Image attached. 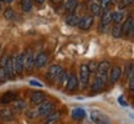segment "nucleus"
I'll list each match as a JSON object with an SVG mask.
<instances>
[{
    "instance_id": "nucleus-6",
    "label": "nucleus",
    "mask_w": 134,
    "mask_h": 124,
    "mask_svg": "<svg viewBox=\"0 0 134 124\" xmlns=\"http://www.w3.org/2000/svg\"><path fill=\"white\" fill-rule=\"evenodd\" d=\"M13 65H14L15 73L21 76L24 72V53H20L18 56H15L13 58Z\"/></svg>"
},
{
    "instance_id": "nucleus-9",
    "label": "nucleus",
    "mask_w": 134,
    "mask_h": 124,
    "mask_svg": "<svg viewBox=\"0 0 134 124\" xmlns=\"http://www.w3.org/2000/svg\"><path fill=\"white\" fill-rule=\"evenodd\" d=\"M133 29H134V21L133 18L130 16L129 19L124 21V24L120 26V31H122V36H128L133 33Z\"/></svg>"
},
{
    "instance_id": "nucleus-14",
    "label": "nucleus",
    "mask_w": 134,
    "mask_h": 124,
    "mask_svg": "<svg viewBox=\"0 0 134 124\" xmlns=\"http://www.w3.org/2000/svg\"><path fill=\"white\" fill-rule=\"evenodd\" d=\"M77 86H78V78H77L76 73L72 72L71 75H70V77H68L67 82H66V88L68 91H73L75 88H77Z\"/></svg>"
},
{
    "instance_id": "nucleus-26",
    "label": "nucleus",
    "mask_w": 134,
    "mask_h": 124,
    "mask_svg": "<svg viewBox=\"0 0 134 124\" xmlns=\"http://www.w3.org/2000/svg\"><path fill=\"white\" fill-rule=\"evenodd\" d=\"M21 9L25 13H30L32 10V1L31 0H21Z\"/></svg>"
},
{
    "instance_id": "nucleus-18",
    "label": "nucleus",
    "mask_w": 134,
    "mask_h": 124,
    "mask_svg": "<svg viewBox=\"0 0 134 124\" xmlns=\"http://www.w3.org/2000/svg\"><path fill=\"white\" fill-rule=\"evenodd\" d=\"M77 6H78V1L77 0H66L65 1V9H66V11L68 14L75 13Z\"/></svg>"
},
{
    "instance_id": "nucleus-19",
    "label": "nucleus",
    "mask_w": 134,
    "mask_h": 124,
    "mask_svg": "<svg viewBox=\"0 0 134 124\" xmlns=\"http://www.w3.org/2000/svg\"><path fill=\"white\" fill-rule=\"evenodd\" d=\"M15 98H16V94H15L14 92H6V93H4V94L1 95L0 103H1V104H9Z\"/></svg>"
},
{
    "instance_id": "nucleus-11",
    "label": "nucleus",
    "mask_w": 134,
    "mask_h": 124,
    "mask_svg": "<svg viewBox=\"0 0 134 124\" xmlns=\"http://www.w3.org/2000/svg\"><path fill=\"white\" fill-rule=\"evenodd\" d=\"M46 98H47V95L45 94L43 92L35 91L31 93V95H30V102H31L32 104L37 105V104H40V103H42L43 100H46Z\"/></svg>"
},
{
    "instance_id": "nucleus-21",
    "label": "nucleus",
    "mask_w": 134,
    "mask_h": 124,
    "mask_svg": "<svg viewBox=\"0 0 134 124\" xmlns=\"http://www.w3.org/2000/svg\"><path fill=\"white\" fill-rule=\"evenodd\" d=\"M72 118L76 120H82L83 118H86V112L82 108H75L72 110Z\"/></svg>"
},
{
    "instance_id": "nucleus-22",
    "label": "nucleus",
    "mask_w": 134,
    "mask_h": 124,
    "mask_svg": "<svg viewBox=\"0 0 134 124\" xmlns=\"http://www.w3.org/2000/svg\"><path fill=\"white\" fill-rule=\"evenodd\" d=\"M102 20H100V25H109L112 22V19H110V11L109 10H102Z\"/></svg>"
},
{
    "instance_id": "nucleus-15",
    "label": "nucleus",
    "mask_w": 134,
    "mask_h": 124,
    "mask_svg": "<svg viewBox=\"0 0 134 124\" xmlns=\"http://www.w3.org/2000/svg\"><path fill=\"white\" fill-rule=\"evenodd\" d=\"M0 118L4 120H13L14 119V110L9 107L1 108L0 109Z\"/></svg>"
},
{
    "instance_id": "nucleus-25",
    "label": "nucleus",
    "mask_w": 134,
    "mask_h": 124,
    "mask_svg": "<svg viewBox=\"0 0 134 124\" xmlns=\"http://www.w3.org/2000/svg\"><path fill=\"white\" fill-rule=\"evenodd\" d=\"M91 13L93 16H100V14H102V8H100L99 3H93V4H91Z\"/></svg>"
},
{
    "instance_id": "nucleus-5",
    "label": "nucleus",
    "mask_w": 134,
    "mask_h": 124,
    "mask_svg": "<svg viewBox=\"0 0 134 124\" xmlns=\"http://www.w3.org/2000/svg\"><path fill=\"white\" fill-rule=\"evenodd\" d=\"M90 76H91V72L88 70V66L87 65H81V68H80V84H81L82 88H86L88 82H90Z\"/></svg>"
},
{
    "instance_id": "nucleus-41",
    "label": "nucleus",
    "mask_w": 134,
    "mask_h": 124,
    "mask_svg": "<svg viewBox=\"0 0 134 124\" xmlns=\"http://www.w3.org/2000/svg\"><path fill=\"white\" fill-rule=\"evenodd\" d=\"M52 1H61V0H52Z\"/></svg>"
},
{
    "instance_id": "nucleus-32",
    "label": "nucleus",
    "mask_w": 134,
    "mask_h": 124,
    "mask_svg": "<svg viewBox=\"0 0 134 124\" xmlns=\"http://www.w3.org/2000/svg\"><path fill=\"white\" fill-rule=\"evenodd\" d=\"M8 58H9V55H8V53H4V55L0 57V67H4L5 65H6Z\"/></svg>"
},
{
    "instance_id": "nucleus-13",
    "label": "nucleus",
    "mask_w": 134,
    "mask_h": 124,
    "mask_svg": "<svg viewBox=\"0 0 134 124\" xmlns=\"http://www.w3.org/2000/svg\"><path fill=\"white\" fill-rule=\"evenodd\" d=\"M4 70L6 72V76L9 80H15L16 77V73H15V70H14V65H13V58L9 57L8 61H6V65L4 66Z\"/></svg>"
},
{
    "instance_id": "nucleus-39",
    "label": "nucleus",
    "mask_w": 134,
    "mask_h": 124,
    "mask_svg": "<svg viewBox=\"0 0 134 124\" xmlns=\"http://www.w3.org/2000/svg\"><path fill=\"white\" fill-rule=\"evenodd\" d=\"M43 1L45 0H35V3H37V4H43Z\"/></svg>"
},
{
    "instance_id": "nucleus-31",
    "label": "nucleus",
    "mask_w": 134,
    "mask_h": 124,
    "mask_svg": "<svg viewBox=\"0 0 134 124\" xmlns=\"http://www.w3.org/2000/svg\"><path fill=\"white\" fill-rule=\"evenodd\" d=\"M87 66H88V70H90V72H91V73H92V72H96L97 71V66H98V62L91 61L88 65H87Z\"/></svg>"
},
{
    "instance_id": "nucleus-7",
    "label": "nucleus",
    "mask_w": 134,
    "mask_h": 124,
    "mask_svg": "<svg viewBox=\"0 0 134 124\" xmlns=\"http://www.w3.org/2000/svg\"><path fill=\"white\" fill-rule=\"evenodd\" d=\"M93 16L92 15H85V16H82L80 18V21H78V24L77 26L82 30H90L92 27V25H93Z\"/></svg>"
},
{
    "instance_id": "nucleus-1",
    "label": "nucleus",
    "mask_w": 134,
    "mask_h": 124,
    "mask_svg": "<svg viewBox=\"0 0 134 124\" xmlns=\"http://www.w3.org/2000/svg\"><path fill=\"white\" fill-rule=\"evenodd\" d=\"M55 109V104L50 100H43L42 103L37 104L36 108V114L40 117H47L48 114H51Z\"/></svg>"
},
{
    "instance_id": "nucleus-43",
    "label": "nucleus",
    "mask_w": 134,
    "mask_h": 124,
    "mask_svg": "<svg viewBox=\"0 0 134 124\" xmlns=\"http://www.w3.org/2000/svg\"><path fill=\"white\" fill-rule=\"evenodd\" d=\"M87 1H92V0H87Z\"/></svg>"
},
{
    "instance_id": "nucleus-36",
    "label": "nucleus",
    "mask_w": 134,
    "mask_h": 124,
    "mask_svg": "<svg viewBox=\"0 0 134 124\" xmlns=\"http://www.w3.org/2000/svg\"><path fill=\"white\" fill-rule=\"evenodd\" d=\"M118 102H119L122 105H128V102H125L124 100V97H123V95H120L119 98H118Z\"/></svg>"
},
{
    "instance_id": "nucleus-12",
    "label": "nucleus",
    "mask_w": 134,
    "mask_h": 124,
    "mask_svg": "<svg viewBox=\"0 0 134 124\" xmlns=\"http://www.w3.org/2000/svg\"><path fill=\"white\" fill-rule=\"evenodd\" d=\"M120 76H122V68L119 66H114L110 68V73H109L110 83H117L120 80Z\"/></svg>"
},
{
    "instance_id": "nucleus-17",
    "label": "nucleus",
    "mask_w": 134,
    "mask_h": 124,
    "mask_svg": "<svg viewBox=\"0 0 134 124\" xmlns=\"http://www.w3.org/2000/svg\"><path fill=\"white\" fill-rule=\"evenodd\" d=\"M110 19H112V22L114 25H119V24H122L123 20H124V14H123L122 10L114 11V13H110Z\"/></svg>"
},
{
    "instance_id": "nucleus-34",
    "label": "nucleus",
    "mask_w": 134,
    "mask_h": 124,
    "mask_svg": "<svg viewBox=\"0 0 134 124\" xmlns=\"http://www.w3.org/2000/svg\"><path fill=\"white\" fill-rule=\"evenodd\" d=\"M128 80H129V89H130V92H133L134 91V75L128 77Z\"/></svg>"
},
{
    "instance_id": "nucleus-10",
    "label": "nucleus",
    "mask_w": 134,
    "mask_h": 124,
    "mask_svg": "<svg viewBox=\"0 0 134 124\" xmlns=\"http://www.w3.org/2000/svg\"><path fill=\"white\" fill-rule=\"evenodd\" d=\"M34 55L32 51H26L24 53V70L31 72L34 70Z\"/></svg>"
},
{
    "instance_id": "nucleus-4",
    "label": "nucleus",
    "mask_w": 134,
    "mask_h": 124,
    "mask_svg": "<svg viewBox=\"0 0 134 124\" xmlns=\"http://www.w3.org/2000/svg\"><path fill=\"white\" fill-rule=\"evenodd\" d=\"M110 68V63L108 61H100L97 66V77L102 78L104 82H107V76H108V71Z\"/></svg>"
},
{
    "instance_id": "nucleus-27",
    "label": "nucleus",
    "mask_w": 134,
    "mask_h": 124,
    "mask_svg": "<svg viewBox=\"0 0 134 124\" xmlns=\"http://www.w3.org/2000/svg\"><path fill=\"white\" fill-rule=\"evenodd\" d=\"M4 18L6 20H14L16 18V15H15V11L13 8H6L4 10Z\"/></svg>"
},
{
    "instance_id": "nucleus-3",
    "label": "nucleus",
    "mask_w": 134,
    "mask_h": 124,
    "mask_svg": "<svg viewBox=\"0 0 134 124\" xmlns=\"http://www.w3.org/2000/svg\"><path fill=\"white\" fill-rule=\"evenodd\" d=\"M91 120L94 124H109L110 119L109 117L100 112V110H92L91 112Z\"/></svg>"
},
{
    "instance_id": "nucleus-20",
    "label": "nucleus",
    "mask_w": 134,
    "mask_h": 124,
    "mask_svg": "<svg viewBox=\"0 0 134 124\" xmlns=\"http://www.w3.org/2000/svg\"><path fill=\"white\" fill-rule=\"evenodd\" d=\"M78 21H80V15H76L75 13L67 15V18H66L67 25H70V26H77Z\"/></svg>"
},
{
    "instance_id": "nucleus-28",
    "label": "nucleus",
    "mask_w": 134,
    "mask_h": 124,
    "mask_svg": "<svg viewBox=\"0 0 134 124\" xmlns=\"http://www.w3.org/2000/svg\"><path fill=\"white\" fill-rule=\"evenodd\" d=\"M132 3H133V0H119V3H118V9L119 10L125 9V8H128Z\"/></svg>"
},
{
    "instance_id": "nucleus-2",
    "label": "nucleus",
    "mask_w": 134,
    "mask_h": 124,
    "mask_svg": "<svg viewBox=\"0 0 134 124\" xmlns=\"http://www.w3.org/2000/svg\"><path fill=\"white\" fill-rule=\"evenodd\" d=\"M62 72H63L62 67L58 66V65H53V66L48 68L47 73H46V78L50 82H57L58 83V80H60V77L62 75Z\"/></svg>"
},
{
    "instance_id": "nucleus-40",
    "label": "nucleus",
    "mask_w": 134,
    "mask_h": 124,
    "mask_svg": "<svg viewBox=\"0 0 134 124\" xmlns=\"http://www.w3.org/2000/svg\"><path fill=\"white\" fill-rule=\"evenodd\" d=\"M1 9H3V5H1V1H0V11H1Z\"/></svg>"
},
{
    "instance_id": "nucleus-42",
    "label": "nucleus",
    "mask_w": 134,
    "mask_h": 124,
    "mask_svg": "<svg viewBox=\"0 0 134 124\" xmlns=\"http://www.w3.org/2000/svg\"><path fill=\"white\" fill-rule=\"evenodd\" d=\"M96 1H97V3H100V0H96Z\"/></svg>"
},
{
    "instance_id": "nucleus-29",
    "label": "nucleus",
    "mask_w": 134,
    "mask_h": 124,
    "mask_svg": "<svg viewBox=\"0 0 134 124\" xmlns=\"http://www.w3.org/2000/svg\"><path fill=\"white\" fill-rule=\"evenodd\" d=\"M112 35L114 38H119L122 37V31H120V26L119 25H115L114 27L112 29Z\"/></svg>"
},
{
    "instance_id": "nucleus-16",
    "label": "nucleus",
    "mask_w": 134,
    "mask_h": 124,
    "mask_svg": "<svg viewBox=\"0 0 134 124\" xmlns=\"http://www.w3.org/2000/svg\"><path fill=\"white\" fill-rule=\"evenodd\" d=\"M105 83H107V82H104L103 80H102V78H99V77L96 76V78L93 80V82H92V86H91L92 91H93V92H99V91H102V89L104 88Z\"/></svg>"
},
{
    "instance_id": "nucleus-35",
    "label": "nucleus",
    "mask_w": 134,
    "mask_h": 124,
    "mask_svg": "<svg viewBox=\"0 0 134 124\" xmlns=\"http://www.w3.org/2000/svg\"><path fill=\"white\" fill-rule=\"evenodd\" d=\"M36 110H29L27 112V118H30V119H32V118H35L36 117Z\"/></svg>"
},
{
    "instance_id": "nucleus-8",
    "label": "nucleus",
    "mask_w": 134,
    "mask_h": 124,
    "mask_svg": "<svg viewBox=\"0 0 134 124\" xmlns=\"http://www.w3.org/2000/svg\"><path fill=\"white\" fill-rule=\"evenodd\" d=\"M48 61V55L46 52H40L36 55V57H34V66L36 68H42L46 66Z\"/></svg>"
},
{
    "instance_id": "nucleus-37",
    "label": "nucleus",
    "mask_w": 134,
    "mask_h": 124,
    "mask_svg": "<svg viewBox=\"0 0 134 124\" xmlns=\"http://www.w3.org/2000/svg\"><path fill=\"white\" fill-rule=\"evenodd\" d=\"M30 84H31V86H36V87H42V83L36 82V81H30Z\"/></svg>"
},
{
    "instance_id": "nucleus-38",
    "label": "nucleus",
    "mask_w": 134,
    "mask_h": 124,
    "mask_svg": "<svg viewBox=\"0 0 134 124\" xmlns=\"http://www.w3.org/2000/svg\"><path fill=\"white\" fill-rule=\"evenodd\" d=\"M1 3H6V4H10V3H13L14 0H0Z\"/></svg>"
},
{
    "instance_id": "nucleus-33",
    "label": "nucleus",
    "mask_w": 134,
    "mask_h": 124,
    "mask_svg": "<svg viewBox=\"0 0 134 124\" xmlns=\"http://www.w3.org/2000/svg\"><path fill=\"white\" fill-rule=\"evenodd\" d=\"M6 80H8V76H6L4 67H0V81H6Z\"/></svg>"
},
{
    "instance_id": "nucleus-23",
    "label": "nucleus",
    "mask_w": 134,
    "mask_h": 124,
    "mask_svg": "<svg viewBox=\"0 0 134 124\" xmlns=\"http://www.w3.org/2000/svg\"><path fill=\"white\" fill-rule=\"evenodd\" d=\"M48 118L46 119V122H45V124H55L56 122H58L60 120V118H61V113L60 112H55V113H51V114L47 115Z\"/></svg>"
},
{
    "instance_id": "nucleus-30",
    "label": "nucleus",
    "mask_w": 134,
    "mask_h": 124,
    "mask_svg": "<svg viewBox=\"0 0 134 124\" xmlns=\"http://www.w3.org/2000/svg\"><path fill=\"white\" fill-rule=\"evenodd\" d=\"M110 4H112V0H100V3H99L102 10H108Z\"/></svg>"
},
{
    "instance_id": "nucleus-24",
    "label": "nucleus",
    "mask_w": 134,
    "mask_h": 124,
    "mask_svg": "<svg viewBox=\"0 0 134 124\" xmlns=\"http://www.w3.org/2000/svg\"><path fill=\"white\" fill-rule=\"evenodd\" d=\"M13 110H16V112H21V110L25 108V102L23 99H18V98H15L13 102Z\"/></svg>"
}]
</instances>
